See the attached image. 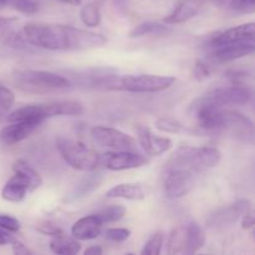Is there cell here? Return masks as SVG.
<instances>
[{"instance_id":"cell-26","label":"cell","mask_w":255,"mask_h":255,"mask_svg":"<svg viewBox=\"0 0 255 255\" xmlns=\"http://www.w3.org/2000/svg\"><path fill=\"white\" fill-rule=\"evenodd\" d=\"M12 171L14 172H21L24 173L27 178L30 179V184H31V192L36 191L37 188H40V186L42 184V178L29 163H27L25 159H16L12 164Z\"/></svg>"},{"instance_id":"cell-10","label":"cell","mask_w":255,"mask_h":255,"mask_svg":"<svg viewBox=\"0 0 255 255\" xmlns=\"http://www.w3.org/2000/svg\"><path fill=\"white\" fill-rule=\"evenodd\" d=\"M222 132H228L232 136L246 142H253L254 126L253 121L246 115L238 111L223 110Z\"/></svg>"},{"instance_id":"cell-37","label":"cell","mask_w":255,"mask_h":255,"mask_svg":"<svg viewBox=\"0 0 255 255\" xmlns=\"http://www.w3.org/2000/svg\"><path fill=\"white\" fill-rule=\"evenodd\" d=\"M211 76V69H209L208 65L206 64L202 60H198L194 65V77H196L198 81H203V80L208 79Z\"/></svg>"},{"instance_id":"cell-36","label":"cell","mask_w":255,"mask_h":255,"mask_svg":"<svg viewBox=\"0 0 255 255\" xmlns=\"http://www.w3.org/2000/svg\"><path fill=\"white\" fill-rule=\"evenodd\" d=\"M20 227H21V224L15 217L0 214V228L11 232V233H16L20 231Z\"/></svg>"},{"instance_id":"cell-3","label":"cell","mask_w":255,"mask_h":255,"mask_svg":"<svg viewBox=\"0 0 255 255\" xmlns=\"http://www.w3.org/2000/svg\"><path fill=\"white\" fill-rule=\"evenodd\" d=\"M222 152L217 147H182L164 164V169H186L198 172L218 166Z\"/></svg>"},{"instance_id":"cell-15","label":"cell","mask_w":255,"mask_h":255,"mask_svg":"<svg viewBox=\"0 0 255 255\" xmlns=\"http://www.w3.org/2000/svg\"><path fill=\"white\" fill-rule=\"evenodd\" d=\"M29 192H31L30 179L21 172H14V176L2 187L1 198L11 203H19L24 201Z\"/></svg>"},{"instance_id":"cell-7","label":"cell","mask_w":255,"mask_h":255,"mask_svg":"<svg viewBox=\"0 0 255 255\" xmlns=\"http://www.w3.org/2000/svg\"><path fill=\"white\" fill-rule=\"evenodd\" d=\"M91 137L101 147H107L114 151H136L137 148L133 137L114 127H92Z\"/></svg>"},{"instance_id":"cell-38","label":"cell","mask_w":255,"mask_h":255,"mask_svg":"<svg viewBox=\"0 0 255 255\" xmlns=\"http://www.w3.org/2000/svg\"><path fill=\"white\" fill-rule=\"evenodd\" d=\"M11 247H12V253L16 254V255H31L32 252L30 251L29 248H27L25 244H22L21 242L16 241V239H14L11 243Z\"/></svg>"},{"instance_id":"cell-29","label":"cell","mask_w":255,"mask_h":255,"mask_svg":"<svg viewBox=\"0 0 255 255\" xmlns=\"http://www.w3.org/2000/svg\"><path fill=\"white\" fill-rule=\"evenodd\" d=\"M164 243L163 232H156L151 238L144 244L143 249L141 251L142 255H159L162 252V247Z\"/></svg>"},{"instance_id":"cell-2","label":"cell","mask_w":255,"mask_h":255,"mask_svg":"<svg viewBox=\"0 0 255 255\" xmlns=\"http://www.w3.org/2000/svg\"><path fill=\"white\" fill-rule=\"evenodd\" d=\"M11 79L17 89L29 94H49L71 86L66 76L42 70H17L12 72Z\"/></svg>"},{"instance_id":"cell-34","label":"cell","mask_w":255,"mask_h":255,"mask_svg":"<svg viewBox=\"0 0 255 255\" xmlns=\"http://www.w3.org/2000/svg\"><path fill=\"white\" fill-rule=\"evenodd\" d=\"M35 229H36L39 233L44 234V236H49V237H60L64 236V231H62L60 227H57L56 224H54L52 222L49 221H42L39 222V223L35 226Z\"/></svg>"},{"instance_id":"cell-12","label":"cell","mask_w":255,"mask_h":255,"mask_svg":"<svg viewBox=\"0 0 255 255\" xmlns=\"http://www.w3.org/2000/svg\"><path fill=\"white\" fill-rule=\"evenodd\" d=\"M147 163L148 159L134 151H114L105 154V166L110 171L139 168Z\"/></svg>"},{"instance_id":"cell-22","label":"cell","mask_w":255,"mask_h":255,"mask_svg":"<svg viewBox=\"0 0 255 255\" xmlns=\"http://www.w3.org/2000/svg\"><path fill=\"white\" fill-rule=\"evenodd\" d=\"M102 181H104V176L101 173H92L90 176L85 177L75 186L71 193L67 196L66 202L71 203V202L79 201L84 197H87L101 186Z\"/></svg>"},{"instance_id":"cell-28","label":"cell","mask_w":255,"mask_h":255,"mask_svg":"<svg viewBox=\"0 0 255 255\" xmlns=\"http://www.w3.org/2000/svg\"><path fill=\"white\" fill-rule=\"evenodd\" d=\"M80 17H81V21L89 27L99 26L101 22V12H100L99 6L94 2H89L82 6Z\"/></svg>"},{"instance_id":"cell-13","label":"cell","mask_w":255,"mask_h":255,"mask_svg":"<svg viewBox=\"0 0 255 255\" xmlns=\"http://www.w3.org/2000/svg\"><path fill=\"white\" fill-rule=\"evenodd\" d=\"M255 37V24L246 22V24L233 26L224 31L219 32L212 39V46L219 47L229 44H238V42H254Z\"/></svg>"},{"instance_id":"cell-35","label":"cell","mask_w":255,"mask_h":255,"mask_svg":"<svg viewBox=\"0 0 255 255\" xmlns=\"http://www.w3.org/2000/svg\"><path fill=\"white\" fill-rule=\"evenodd\" d=\"M231 7L241 14H253L255 11V0H231Z\"/></svg>"},{"instance_id":"cell-24","label":"cell","mask_w":255,"mask_h":255,"mask_svg":"<svg viewBox=\"0 0 255 255\" xmlns=\"http://www.w3.org/2000/svg\"><path fill=\"white\" fill-rule=\"evenodd\" d=\"M50 251L54 254L59 255L77 254L81 251V244L75 238H67L64 234V236L54 237L51 239V242H50Z\"/></svg>"},{"instance_id":"cell-42","label":"cell","mask_w":255,"mask_h":255,"mask_svg":"<svg viewBox=\"0 0 255 255\" xmlns=\"http://www.w3.org/2000/svg\"><path fill=\"white\" fill-rule=\"evenodd\" d=\"M102 253H104V251H102L101 247L99 246L90 247V248H87L86 251H85V254L87 255H101Z\"/></svg>"},{"instance_id":"cell-27","label":"cell","mask_w":255,"mask_h":255,"mask_svg":"<svg viewBox=\"0 0 255 255\" xmlns=\"http://www.w3.org/2000/svg\"><path fill=\"white\" fill-rule=\"evenodd\" d=\"M126 214V208L121 204H112V206L106 207V208L101 209L99 213H96L97 218L105 223H114V222L121 221Z\"/></svg>"},{"instance_id":"cell-4","label":"cell","mask_w":255,"mask_h":255,"mask_svg":"<svg viewBox=\"0 0 255 255\" xmlns=\"http://www.w3.org/2000/svg\"><path fill=\"white\" fill-rule=\"evenodd\" d=\"M206 244L203 228L196 222L179 226L171 232L167 242L168 254H196Z\"/></svg>"},{"instance_id":"cell-45","label":"cell","mask_w":255,"mask_h":255,"mask_svg":"<svg viewBox=\"0 0 255 255\" xmlns=\"http://www.w3.org/2000/svg\"><path fill=\"white\" fill-rule=\"evenodd\" d=\"M10 1H11V0H0V9L4 6H6V5H9Z\"/></svg>"},{"instance_id":"cell-23","label":"cell","mask_w":255,"mask_h":255,"mask_svg":"<svg viewBox=\"0 0 255 255\" xmlns=\"http://www.w3.org/2000/svg\"><path fill=\"white\" fill-rule=\"evenodd\" d=\"M46 120L44 111H42V104L35 105H26L20 109L15 110L7 116L9 122H17V121H34L42 124Z\"/></svg>"},{"instance_id":"cell-20","label":"cell","mask_w":255,"mask_h":255,"mask_svg":"<svg viewBox=\"0 0 255 255\" xmlns=\"http://www.w3.org/2000/svg\"><path fill=\"white\" fill-rule=\"evenodd\" d=\"M42 111L46 119L55 116H80L84 114V105L74 100H60L42 104Z\"/></svg>"},{"instance_id":"cell-32","label":"cell","mask_w":255,"mask_h":255,"mask_svg":"<svg viewBox=\"0 0 255 255\" xmlns=\"http://www.w3.org/2000/svg\"><path fill=\"white\" fill-rule=\"evenodd\" d=\"M104 236L107 241L114 243H122L131 237V231L126 228H109L104 232Z\"/></svg>"},{"instance_id":"cell-5","label":"cell","mask_w":255,"mask_h":255,"mask_svg":"<svg viewBox=\"0 0 255 255\" xmlns=\"http://www.w3.org/2000/svg\"><path fill=\"white\" fill-rule=\"evenodd\" d=\"M57 149L69 166L81 172H95L100 164L96 151L85 146L82 142L60 137L56 142Z\"/></svg>"},{"instance_id":"cell-18","label":"cell","mask_w":255,"mask_h":255,"mask_svg":"<svg viewBox=\"0 0 255 255\" xmlns=\"http://www.w3.org/2000/svg\"><path fill=\"white\" fill-rule=\"evenodd\" d=\"M206 2L203 0H179L173 11L164 17L163 21L168 25H176L186 22L198 15L203 9Z\"/></svg>"},{"instance_id":"cell-33","label":"cell","mask_w":255,"mask_h":255,"mask_svg":"<svg viewBox=\"0 0 255 255\" xmlns=\"http://www.w3.org/2000/svg\"><path fill=\"white\" fill-rule=\"evenodd\" d=\"M10 4L12 5L14 9L22 12V14L31 15L39 10V2L36 0H11Z\"/></svg>"},{"instance_id":"cell-8","label":"cell","mask_w":255,"mask_h":255,"mask_svg":"<svg viewBox=\"0 0 255 255\" xmlns=\"http://www.w3.org/2000/svg\"><path fill=\"white\" fill-rule=\"evenodd\" d=\"M251 211V202L247 201V199H239L234 203L219 207V208L211 212L206 219L207 227L212 229H217L232 226V224L237 223L244 214Z\"/></svg>"},{"instance_id":"cell-41","label":"cell","mask_w":255,"mask_h":255,"mask_svg":"<svg viewBox=\"0 0 255 255\" xmlns=\"http://www.w3.org/2000/svg\"><path fill=\"white\" fill-rule=\"evenodd\" d=\"M243 228L244 229H253L254 228V216L253 212H248L243 217Z\"/></svg>"},{"instance_id":"cell-25","label":"cell","mask_w":255,"mask_h":255,"mask_svg":"<svg viewBox=\"0 0 255 255\" xmlns=\"http://www.w3.org/2000/svg\"><path fill=\"white\" fill-rule=\"evenodd\" d=\"M168 32H171V29L166 24L156 21H144L136 25L129 31V37H141L147 36V35H157V36H159V35H166Z\"/></svg>"},{"instance_id":"cell-21","label":"cell","mask_w":255,"mask_h":255,"mask_svg":"<svg viewBox=\"0 0 255 255\" xmlns=\"http://www.w3.org/2000/svg\"><path fill=\"white\" fill-rule=\"evenodd\" d=\"M146 196V189L138 183L117 184L106 192L107 198H121L127 201H143Z\"/></svg>"},{"instance_id":"cell-1","label":"cell","mask_w":255,"mask_h":255,"mask_svg":"<svg viewBox=\"0 0 255 255\" xmlns=\"http://www.w3.org/2000/svg\"><path fill=\"white\" fill-rule=\"evenodd\" d=\"M22 35L32 46L52 51H82L106 44L102 34L51 22H29Z\"/></svg>"},{"instance_id":"cell-9","label":"cell","mask_w":255,"mask_h":255,"mask_svg":"<svg viewBox=\"0 0 255 255\" xmlns=\"http://www.w3.org/2000/svg\"><path fill=\"white\" fill-rule=\"evenodd\" d=\"M196 172L186 169H167L163 182L164 194L171 199L187 196L196 184Z\"/></svg>"},{"instance_id":"cell-39","label":"cell","mask_w":255,"mask_h":255,"mask_svg":"<svg viewBox=\"0 0 255 255\" xmlns=\"http://www.w3.org/2000/svg\"><path fill=\"white\" fill-rule=\"evenodd\" d=\"M15 22H16V17L0 16V35H1L4 31H6L7 29L14 26Z\"/></svg>"},{"instance_id":"cell-16","label":"cell","mask_w":255,"mask_h":255,"mask_svg":"<svg viewBox=\"0 0 255 255\" xmlns=\"http://www.w3.org/2000/svg\"><path fill=\"white\" fill-rule=\"evenodd\" d=\"M214 49L216 50L212 54V60L217 64H227L253 54L255 45L254 42H238V44L224 45Z\"/></svg>"},{"instance_id":"cell-17","label":"cell","mask_w":255,"mask_h":255,"mask_svg":"<svg viewBox=\"0 0 255 255\" xmlns=\"http://www.w3.org/2000/svg\"><path fill=\"white\" fill-rule=\"evenodd\" d=\"M41 124L34 121L10 122L9 126L0 131V141L4 144H15L24 141Z\"/></svg>"},{"instance_id":"cell-43","label":"cell","mask_w":255,"mask_h":255,"mask_svg":"<svg viewBox=\"0 0 255 255\" xmlns=\"http://www.w3.org/2000/svg\"><path fill=\"white\" fill-rule=\"evenodd\" d=\"M61 1L66 2V4H70V5H75V6H77V5H81L82 0H61Z\"/></svg>"},{"instance_id":"cell-30","label":"cell","mask_w":255,"mask_h":255,"mask_svg":"<svg viewBox=\"0 0 255 255\" xmlns=\"http://www.w3.org/2000/svg\"><path fill=\"white\" fill-rule=\"evenodd\" d=\"M156 128L166 133H182L186 131L183 125L176 119L172 117H162V119L157 120Z\"/></svg>"},{"instance_id":"cell-31","label":"cell","mask_w":255,"mask_h":255,"mask_svg":"<svg viewBox=\"0 0 255 255\" xmlns=\"http://www.w3.org/2000/svg\"><path fill=\"white\" fill-rule=\"evenodd\" d=\"M15 102V95L9 87L0 85V115L10 111Z\"/></svg>"},{"instance_id":"cell-44","label":"cell","mask_w":255,"mask_h":255,"mask_svg":"<svg viewBox=\"0 0 255 255\" xmlns=\"http://www.w3.org/2000/svg\"><path fill=\"white\" fill-rule=\"evenodd\" d=\"M206 4H209V2H213V4H222L224 0H203Z\"/></svg>"},{"instance_id":"cell-6","label":"cell","mask_w":255,"mask_h":255,"mask_svg":"<svg viewBox=\"0 0 255 255\" xmlns=\"http://www.w3.org/2000/svg\"><path fill=\"white\" fill-rule=\"evenodd\" d=\"M176 82L173 76L161 75H125L115 76L112 90L134 92V94H153L169 89Z\"/></svg>"},{"instance_id":"cell-19","label":"cell","mask_w":255,"mask_h":255,"mask_svg":"<svg viewBox=\"0 0 255 255\" xmlns=\"http://www.w3.org/2000/svg\"><path fill=\"white\" fill-rule=\"evenodd\" d=\"M102 226L104 224L96 214L85 216L75 222L71 227V234L76 241H91L101 234Z\"/></svg>"},{"instance_id":"cell-11","label":"cell","mask_w":255,"mask_h":255,"mask_svg":"<svg viewBox=\"0 0 255 255\" xmlns=\"http://www.w3.org/2000/svg\"><path fill=\"white\" fill-rule=\"evenodd\" d=\"M209 101L219 107L247 105L252 100V91L243 85H232V86L218 87L206 95Z\"/></svg>"},{"instance_id":"cell-40","label":"cell","mask_w":255,"mask_h":255,"mask_svg":"<svg viewBox=\"0 0 255 255\" xmlns=\"http://www.w3.org/2000/svg\"><path fill=\"white\" fill-rule=\"evenodd\" d=\"M11 232L5 231V229L0 228V246H6V244H11L14 241Z\"/></svg>"},{"instance_id":"cell-14","label":"cell","mask_w":255,"mask_h":255,"mask_svg":"<svg viewBox=\"0 0 255 255\" xmlns=\"http://www.w3.org/2000/svg\"><path fill=\"white\" fill-rule=\"evenodd\" d=\"M137 134H138V142L142 149L148 156H159L172 148L171 138L157 136L148 127L139 126L137 128Z\"/></svg>"}]
</instances>
